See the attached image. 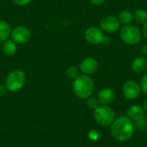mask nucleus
I'll return each instance as SVG.
<instances>
[{
    "mask_svg": "<svg viewBox=\"0 0 147 147\" xmlns=\"http://www.w3.org/2000/svg\"><path fill=\"white\" fill-rule=\"evenodd\" d=\"M2 51L6 56H13L17 51V44L11 39H7L2 42Z\"/></svg>",
    "mask_w": 147,
    "mask_h": 147,
    "instance_id": "nucleus-14",
    "label": "nucleus"
},
{
    "mask_svg": "<svg viewBox=\"0 0 147 147\" xmlns=\"http://www.w3.org/2000/svg\"><path fill=\"white\" fill-rule=\"evenodd\" d=\"M98 61L92 58V57H87L82 60L79 65V70L82 72V74L85 75H92L94 74L97 69H98Z\"/></svg>",
    "mask_w": 147,
    "mask_h": 147,
    "instance_id": "nucleus-10",
    "label": "nucleus"
},
{
    "mask_svg": "<svg viewBox=\"0 0 147 147\" xmlns=\"http://www.w3.org/2000/svg\"><path fill=\"white\" fill-rule=\"evenodd\" d=\"M142 34L144 35V37L147 40V22L144 24L143 28H142Z\"/></svg>",
    "mask_w": 147,
    "mask_h": 147,
    "instance_id": "nucleus-24",
    "label": "nucleus"
},
{
    "mask_svg": "<svg viewBox=\"0 0 147 147\" xmlns=\"http://www.w3.org/2000/svg\"><path fill=\"white\" fill-rule=\"evenodd\" d=\"M145 109L140 105H133L127 111V116L134 122L140 121L145 118Z\"/></svg>",
    "mask_w": 147,
    "mask_h": 147,
    "instance_id": "nucleus-11",
    "label": "nucleus"
},
{
    "mask_svg": "<svg viewBox=\"0 0 147 147\" xmlns=\"http://www.w3.org/2000/svg\"><path fill=\"white\" fill-rule=\"evenodd\" d=\"M97 99L102 105H109L114 102L115 92L110 88H103L98 92Z\"/></svg>",
    "mask_w": 147,
    "mask_h": 147,
    "instance_id": "nucleus-12",
    "label": "nucleus"
},
{
    "mask_svg": "<svg viewBox=\"0 0 147 147\" xmlns=\"http://www.w3.org/2000/svg\"><path fill=\"white\" fill-rule=\"evenodd\" d=\"M100 28L107 33H115L121 28V22L115 16H106L100 21Z\"/></svg>",
    "mask_w": 147,
    "mask_h": 147,
    "instance_id": "nucleus-7",
    "label": "nucleus"
},
{
    "mask_svg": "<svg viewBox=\"0 0 147 147\" xmlns=\"http://www.w3.org/2000/svg\"><path fill=\"white\" fill-rule=\"evenodd\" d=\"M94 118L101 126H111L115 119L114 110L109 105H100L94 110Z\"/></svg>",
    "mask_w": 147,
    "mask_h": 147,
    "instance_id": "nucleus-5",
    "label": "nucleus"
},
{
    "mask_svg": "<svg viewBox=\"0 0 147 147\" xmlns=\"http://www.w3.org/2000/svg\"><path fill=\"white\" fill-rule=\"evenodd\" d=\"M25 84H26L25 73L19 69H15L7 75L4 84L9 91L15 93L21 90L25 85Z\"/></svg>",
    "mask_w": 147,
    "mask_h": 147,
    "instance_id": "nucleus-4",
    "label": "nucleus"
},
{
    "mask_svg": "<svg viewBox=\"0 0 147 147\" xmlns=\"http://www.w3.org/2000/svg\"><path fill=\"white\" fill-rule=\"evenodd\" d=\"M140 88H141V90L142 92L146 95L147 96V72L141 78V80H140Z\"/></svg>",
    "mask_w": 147,
    "mask_h": 147,
    "instance_id": "nucleus-20",
    "label": "nucleus"
},
{
    "mask_svg": "<svg viewBox=\"0 0 147 147\" xmlns=\"http://www.w3.org/2000/svg\"><path fill=\"white\" fill-rule=\"evenodd\" d=\"M87 104H88V107H89L90 109H94V110H95L97 107L100 106V102H99L97 97H92V96H90V97H89V98L87 99Z\"/></svg>",
    "mask_w": 147,
    "mask_h": 147,
    "instance_id": "nucleus-19",
    "label": "nucleus"
},
{
    "mask_svg": "<svg viewBox=\"0 0 147 147\" xmlns=\"http://www.w3.org/2000/svg\"><path fill=\"white\" fill-rule=\"evenodd\" d=\"M11 28L9 25L3 20L0 19V42H3L10 37Z\"/></svg>",
    "mask_w": 147,
    "mask_h": 147,
    "instance_id": "nucleus-15",
    "label": "nucleus"
},
{
    "mask_svg": "<svg viewBox=\"0 0 147 147\" xmlns=\"http://www.w3.org/2000/svg\"><path fill=\"white\" fill-rule=\"evenodd\" d=\"M84 38L87 42L92 45H99L103 42L104 34L100 28L92 26L88 28L84 32Z\"/></svg>",
    "mask_w": 147,
    "mask_h": 147,
    "instance_id": "nucleus-8",
    "label": "nucleus"
},
{
    "mask_svg": "<svg viewBox=\"0 0 147 147\" xmlns=\"http://www.w3.org/2000/svg\"><path fill=\"white\" fill-rule=\"evenodd\" d=\"M93 5H101V4H102L104 2H105V0H89Z\"/></svg>",
    "mask_w": 147,
    "mask_h": 147,
    "instance_id": "nucleus-23",
    "label": "nucleus"
},
{
    "mask_svg": "<svg viewBox=\"0 0 147 147\" xmlns=\"http://www.w3.org/2000/svg\"><path fill=\"white\" fill-rule=\"evenodd\" d=\"M141 53H143V55L147 56V45H144L141 48Z\"/></svg>",
    "mask_w": 147,
    "mask_h": 147,
    "instance_id": "nucleus-25",
    "label": "nucleus"
},
{
    "mask_svg": "<svg viewBox=\"0 0 147 147\" xmlns=\"http://www.w3.org/2000/svg\"><path fill=\"white\" fill-rule=\"evenodd\" d=\"M118 19H119L120 22L122 23L123 25L131 24V22L134 20V14L130 10L124 9L119 14Z\"/></svg>",
    "mask_w": 147,
    "mask_h": 147,
    "instance_id": "nucleus-16",
    "label": "nucleus"
},
{
    "mask_svg": "<svg viewBox=\"0 0 147 147\" xmlns=\"http://www.w3.org/2000/svg\"><path fill=\"white\" fill-rule=\"evenodd\" d=\"M134 21L139 24H145L147 22V11L144 9H138L134 14Z\"/></svg>",
    "mask_w": 147,
    "mask_h": 147,
    "instance_id": "nucleus-17",
    "label": "nucleus"
},
{
    "mask_svg": "<svg viewBox=\"0 0 147 147\" xmlns=\"http://www.w3.org/2000/svg\"><path fill=\"white\" fill-rule=\"evenodd\" d=\"M144 109L147 113V99L145 101V103H144Z\"/></svg>",
    "mask_w": 147,
    "mask_h": 147,
    "instance_id": "nucleus-26",
    "label": "nucleus"
},
{
    "mask_svg": "<svg viewBox=\"0 0 147 147\" xmlns=\"http://www.w3.org/2000/svg\"><path fill=\"white\" fill-rule=\"evenodd\" d=\"M32 0H12V2L17 6H25L31 3Z\"/></svg>",
    "mask_w": 147,
    "mask_h": 147,
    "instance_id": "nucleus-21",
    "label": "nucleus"
},
{
    "mask_svg": "<svg viewBox=\"0 0 147 147\" xmlns=\"http://www.w3.org/2000/svg\"><path fill=\"white\" fill-rule=\"evenodd\" d=\"M66 76L71 79H76L80 75V70L77 66H69L66 69Z\"/></svg>",
    "mask_w": 147,
    "mask_h": 147,
    "instance_id": "nucleus-18",
    "label": "nucleus"
},
{
    "mask_svg": "<svg viewBox=\"0 0 147 147\" xmlns=\"http://www.w3.org/2000/svg\"><path fill=\"white\" fill-rule=\"evenodd\" d=\"M95 84L90 76L85 74H80L76 79H74L72 90L75 96L82 100L88 99L94 92Z\"/></svg>",
    "mask_w": 147,
    "mask_h": 147,
    "instance_id": "nucleus-2",
    "label": "nucleus"
},
{
    "mask_svg": "<svg viewBox=\"0 0 147 147\" xmlns=\"http://www.w3.org/2000/svg\"><path fill=\"white\" fill-rule=\"evenodd\" d=\"M8 89L5 84H0V96H3L7 94Z\"/></svg>",
    "mask_w": 147,
    "mask_h": 147,
    "instance_id": "nucleus-22",
    "label": "nucleus"
},
{
    "mask_svg": "<svg viewBox=\"0 0 147 147\" xmlns=\"http://www.w3.org/2000/svg\"><path fill=\"white\" fill-rule=\"evenodd\" d=\"M120 37L125 44L129 46H134L139 44L141 40L142 34L138 27L133 24H127L121 27Z\"/></svg>",
    "mask_w": 147,
    "mask_h": 147,
    "instance_id": "nucleus-3",
    "label": "nucleus"
},
{
    "mask_svg": "<svg viewBox=\"0 0 147 147\" xmlns=\"http://www.w3.org/2000/svg\"><path fill=\"white\" fill-rule=\"evenodd\" d=\"M122 91L126 98L129 100H134L138 98L141 92L140 85L134 80H128L124 83Z\"/></svg>",
    "mask_w": 147,
    "mask_h": 147,
    "instance_id": "nucleus-9",
    "label": "nucleus"
},
{
    "mask_svg": "<svg viewBox=\"0 0 147 147\" xmlns=\"http://www.w3.org/2000/svg\"><path fill=\"white\" fill-rule=\"evenodd\" d=\"M110 133L112 137L120 142L129 140L134 133V124L127 116L122 115L115 119L111 124Z\"/></svg>",
    "mask_w": 147,
    "mask_h": 147,
    "instance_id": "nucleus-1",
    "label": "nucleus"
},
{
    "mask_svg": "<svg viewBox=\"0 0 147 147\" xmlns=\"http://www.w3.org/2000/svg\"><path fill=\"white\" fill-rule=\"evenodd\" d=\"M10 38L16 44H25L31 38L30 30L24 26H16L10 32Z\"/></svg>",
    "mask_w": 147,
    "mask_h": 147,
    "instance_id": "nucleus-6",
    "label": "nucleus"
},
{
    "mask_svg": "<svg viewBox=\"0 0 147 147\" xmlns=\"http://www.w3.org/2000/svg\"><path fill=\"white\" fill-rule=\"evenodd\" d=\"M132 70L137 74L143 73L147 69V59L144 56L137 57L132 62Z\"/></svg>",
    "mask_w": 147,
    "mask_h": 147,
    "instance_id": "nucleus-13",
    "label": "nucleus"
}]
</instances>
